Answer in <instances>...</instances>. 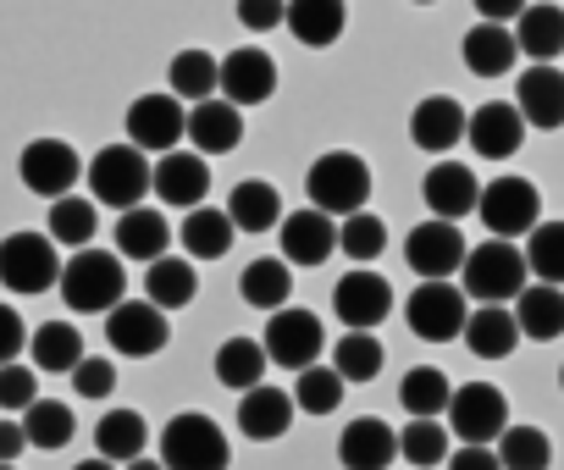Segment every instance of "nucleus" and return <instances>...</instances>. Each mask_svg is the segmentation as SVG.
Masks as SVG:
<instances>
[{
    "label": "nucleus",
    "mask_w": 564,
    "mask_h": 470,
    "mask_svg": "<svg viewBox=\"0 0 564 470\" xmlns=\"http://www.w3.org/2000/svg\"><path fill=\"white\" fill-rule=\"evenodd\" d=\"M0 470H18V464H7V459H0Z\"/></svg>",
    "instance_id": "58"
},
{
    "label": "nucleus",
    "mask_w": 564,
    "mask_h": 470,
    "mask_svg": "<svg viewBox=\"0 0 564 470\" xmlns=\"http://www.w3.org/2000/svg\"><path fill=\"white\" fill-rule=\"evenodd\" d=\"M122 470H166V464H161V459H144V453H139V459H128Z\"/></svg>",
    "instance_id": "56"
},
{
    "label": "nucleus",
    "mask_w": 564,
    "mask_h": 470,
    "mask_svg": "<svg viewBox=\"0 0 564 470\" xmlns=\"http://www.w3.org/2000/svg\"><path fill=\"white\" fill-rule=\"evenodd\" d=\"M305 194H311L316 210H327V216L344 221V216L366 210V199H371V166H366L355 150H327V155L311 161Z\"/></svg>",
    "instance_id": "2"
},
{
    "label": "nucleus",
    "mask_w": 564,
    "mask_h": 470,
    "mask_svg": "<svg viewBox=\"0 0 564 470\" xmlns=\"http://www.w3.org/2000/svg\"><path fill=\"white\" fill-rule=\"evenodd\" d=\"M465 122H470V111H465L459 100L426 95V100L410 111V139H415V150H426V155H448V150L465 139Z\"/></svg>",
    "instance_id": "21"
},
{
    "label": "nucleus",
    "mask_w": 564,
    "mask_h": 470,
    "mask_svg": "<svg viewBox=\"0 0 564 470\" xmlns=\"http://www.w3.org/2000/svg\"><path fill=\"white\" fill-rule=\"evenodd\" d=\"M443 415L459 442H498V431L509 426V398L492 382H465V387H454Z\"/></svg>",
    "instance_id": "11"
},
{
    "label": "nucleus",
    "mask_w": 564,
    "mask_h": 470,
    "mask_svg": "<svg viewBox=\"0 0 564 470\" xmlns=\"http://www.w3.org/2000/svg\"><path fill=\"white\" fill-rule=\"evenodd\" d=\"M476 216L487 221L492 239H525V232L542 221V194L525 177H492L476 199Z\"/></svg>",
    "instance_id": "8"
},
{
    "label": "nucleus",
    "mask_w": 564,
    "mask_h": 470,
    "mask_svg": "<svg viewBox=\"0 0 564 470\" xmlns=\"http://www.w3.org/2000/svg\"><path fill=\"white\" fill-rule=\"evenodd\" d=\"M294 393H276V387H243V398H238V431L243 437H254V442H271V437H282L294 426Z\"/></svg>",
    "instance_id": "25"
},
{
    "label": "nucleus",
    "mask_w": 564,
    "mask_h": 470,
    "mask_svg": "<svg viewBox=\"0 0 564 470\" xmlns=\"http://www.w3.org/2000/svg\"><path fill=\"white\" fill-rule=\"evenodd\" d=\"M67 376H73V393L78 398H111V387H117V365L111 360H95V354H84Z\"/></svg>",
    "instance_id": "50"
},
{
    "label": "nucleus",
    "mask_w": 564,
    "mask_h": 470,
    "mask_svg": "<svg viewBox=\"0 0 564 470\" xmlns=\"http://www.w3.org/2000/svg\"><path fill=\"white\" fill-rule=\"evenodd\" d=\"M525 266L536 283L564 288V221H536L525 232Z\"/></svg>",
    "instance_id": "44"
},
{
    "label": "nucleus",
    "mask_w": 564,
    "mask_h": 470,
    "mask_svg": "<svg viewBox=\"0 0 564 470\" xmlns=\"http://www.w3.org/2000/svg\"><path fill=\"white\" fill-rule=\"evenodd\" d=\"M465 299L476 305H509L525 283H531V266H525V250H514V239H487L476 250H465Z\"/></svg>",
    "instance_id": "1"
},
{
    "label": "nucleus",
    "mask_w": 564,
    "mask_h": 470,
    "mask_svg": "<svg viewBox=\"0 0 564 470\" xmlns=\"http://www.w3.org/2000/svg\"><path fill=\"white\" fill-rule=\"evenodd\" d=\"M514 111L525 117V128H564V73L553 62H531L514 84Z\"/></svg>",
    "instance_id": "19"
},
{
    "label": "nucleus",
    "mask_w": 564,
    "mask_h": 470,
    "mask_svg": "<svg viewBox=\"0 0 564 470\" xmlns=\"http://www.w3.org/2000/svg\"><path fill=\"white\" fill-rule=\"evenodd\" d=\"M333 310H338L344 327H355V332H377V327L393 316V288H388L382 272L355 266L349 277H338V288H333Z\"/></svg>",
    "instance_id": "14"
},
{
    "label": "nucleus",
    "mask_w": 564,
    "mask_h": 470,
    "mask_svg": "<svg viewBox=\"0 0 564 470\" xmlns=\"http://www.w3.org/2000/svg\"><path fill=\"white\" fill-rule=\"evenodd\" d=\"M514 45L531 62H558V51H564V7H553V0H531V7L514 18Z\"/></svg>",
    "instance_id": "30"
},
{
    "label": "nucleus",
    "mask_w": 564,
    "mask_h": 470,
    "mask_svg": "<svg viewBox=\"0 0 564 470\" xmlns=\"http://www.w3.org/2000/svg\"><path fill=\"white\" fill-rule=\"evenodd\" d=\"M492 453H498L503 470H547L553 464V442H547L542 426H503Z\"/></svg>",
    "instance_id": "43"
},
{
    "label": "nucleus",
    "mask_w": 564,
    "mask_h": 470,
    "mask_svg": "<svg viewBox=\"0 0 564 470\" xmlns=\"http://www.w3.org/2000/svg\"><path fill=\"white\" fill-rule=\"evenodd\" d=\"M0 283L12 294H45L62 283L56 239L51 232H7L0 239Z\"/></svg>",
    "instance_id": "6"
},
{
    "label": "nucleus",
    "mask_w": 564,
    "mask_h": 470,
    "mask_svg": "<svg viewBox=\"0 0 564 470\" xmlns=\"http://www.w3.org/2000/svg\"><path fill=\"white\" fill-rule=\"evenodd\" d=\"M300 382H294V404L300 409H311V415H333L338 404H344V376L333 371V365H305V371H294Z\"/></svg>",
    "instance_id": "48"
},
{
    "label": "nucleus",
    "mask_w": 564,
    "mask_h": 470,
    "mask_svg": "<svg viewBox=\"0 0 564 470\" xmlns=\"http://www.w3.org/2000/svg\"><path fill=\"white\" fill-rule=\"evenodd\" d=\"M470 7L481 12V23H514L531 0H470Z\"/></svg>",
    "instance_id": "54"
},
{
    "label": "nucleus",
    "mask_w": 564,
    "mask_h": 470,
    "mask_svg": "<svg viewBox=\"0 0 564 470\" xmlns=\"http://www.w3.org/2000/svg\"><path fill=\"white\" fill-rule=\"evenodd\" d=\"M95 227H100V216H95V199H84V194H62V199H51V239L56 244H67V250H89L95 244Z\"/></svg>",
    "instance_id": "40"
},
{
    "label": "nucleus",
    "mask_w": 564,
    "mask_h": 470,
    "mask_svg": "<svg viewBox=\"0 0 564 470\" xmlns=\"http://www.w3.org/2000/svg\"><path fill=\"white\" fill-rule=\"evenodd\" d=\"M227 216H232V227L238 232H265V227H276L282 216V194L265 183V177H243L232 194H227Z\"/></svg>",
    "instance_id": "33"
},
{
    "label": "nucleus",
    "mask_w": 564,
    "mask_h": 470,
    "mask_svg": "<svg viewBox=\"0 0 564 470\" xmlns=\"http://www.w3.org/2000/svg\"><path fill=\"white\" fill-rule=\"evenodd\" d=\"M327 349V338H322V321L311 316V310H271V321H265V360H276V365H289V371H305V365H316V354Z\"/></svg>",
    "instance_id": "15"
},
{
    "label": "nucleus",
    "mask_w": 564,
    "mask_h": 470,
    "mask_svg": "<svg viewBox=\"0 0 564 470\" xmlns=\"http://www.w3.org/2000/svg\"><path fill=\"white\" fill-rule=\"evenodd\" d=\"M29 354H34V371L67 376V371L84 360V338H78L73 321H45L40 332H29Z\"/></svg>",
    "instance_id": "38"
},
{
    "label": "nucleus",
    "mask_w": 564,
    "mask_h": 470,
    "mask_svg": "<svg viewBox=\"0 0 564 470\" xmlns=\"http://www.w3.org/2000/svg\"><path fill=\"white\" fill-rule=\"evenodd\" d=\"M166 244H172V221L161 216V210H150V205H133V210H122V221H117V255L122 261H155V255H166Z\"/></svg>",
    "instance_id": "29"
},
{
    "label": "nucleus",
    "mask_w": 564,
    "mask_h": 470,
    "mask_svg": "<svg viewBox=\"0 0 564 470\" xmlns=\"http://www.w3.org/2000/svg\"><path fill=\"white\" fill-rule=\"evenodd\" d=\"M73 470H117L111 459H84V464H73Z\"/></svg>",
    "instance_id": "57"
},
{
    "label": "nucleus",
    "mask_w": 564,
    "mask_h": 470,
    "mask_svg": "<svg viewBox=\"0 0 564 470\" xmlns=\"http://www.w3.org/2000/svg\"><path fill=\"white\" fill-rule=\"evenodd\" d=\"M166 89L177 95V100H210L216 89H221V62L210 56V51H199V45H188V51H177L172 56V67H166Z\"/></svg>",
    "instance_id": "35"
},
{
    "label": "nucleus",
    "mask_w": 564,
    "mask_h": 470,
    "mask_svg": "<svg viewBox=\"0 0 564 470\" xmlns=\"http://www.w3.org/2000/svg\"><path fill=\"white\" fill-rule=\"evenodd\" d=\"M183 139H194L199 155H232L238 139H243V111H238L232 100H221V95L194 100V106H188V133H183Z\"/></svg>",
    "instance_id": "22"
},
{
    "label": "nucleus",
    "mask_w": 564,
    "mask_h": 470,
    "mask_svg": "<svg viewBox=\"0 0 564 470\" xmlns=\"http://www.w3.org/2000/svg\"><path fill=\"white\" fill-rule=\"evenodd\" d=\"M282 18H289V0H238V23L249 34H271L282 29Z\"/></svg>",
    "instance_id": "51"
},
{
    "label": "nucleus",
    "mask_w": 564,
    "mask_h": 470,
    "mask_svg": "<svg viewBox=\"0 0 564 470\" xmlns=\"http://www.w3.org/2000/svg\"><path fill=\"white\" fill-rule=\"evenodd\" d=\"M73 431H78V420H73V409H67L62 398H34V404L23 409V437H29V448L56 453V448L73 442Z\"/></svg>",
    "instance_id": "39"
},
{
    "label": "nucleus",
    "mask_w": 564,
    "mask_h": 470,
    "mask_svg": "<svg viewBox=\"0 0 564 470\" xmlns=\"http://www.w3.org/2000/svg\"><path fill=\"white\" fill-rule=\"evenodd\" d=\"M144 442H150V426H144L139 409H106V415L95 420V448H100V459H111V464L139 459Z\"/></svg>",
    "instance_id": "36"
},
{
    "label": "nucleus",
    "mask_w": 564,
    "mask_h": 470,
    "mask_svg": "<svg viewBox=\"0 0 564 470\" xmlns=\"http://www.w3.org/2000/svg\"><path fill=\"white\" fill-rule=\"evenodd\" d=\"M265 376V343H254V338H227L221 349H216V382L221 387H254Z\"/></svg>",
    "instance_id": "45"
},
{
    "label": "nucleus",
    "mask_w": 564,
    "mask_h": 470,
    "mask_svg": "<svg viewBox=\"0 0 564 470\" xmlns=\"http://www.w3.org/2000/svg\"><path fill=\"white\" fill-rule=\"evenodd\" d=\"M122 128H128V144H139L144 155H166L188 133V111H183V100L172 89L166 95H139L128 106V122Z\"/></svg>",
    "instance_id": "12"
},
{
    "label": "nucleus",
    "mask_w": 564,
    "mask_h": 470,
    "mask_svg": "<svg viewBox=\"0 0 564 470\" xmlns=\"http://www.w3.org/2000/svg\"><path fill=\"white\" fill-rule=\"evenodd\" d=\"M421 199H426V210H432V216L459 221V216H470V210H476L481 183H476V172H470V166H459V161H437V166L426 172V183H421Z\"/></svg>",
    "instance_id": "24"
},
{
    "label": "nucleus",
    "mask_w": 564,
    "mask_h": 470,
    "mask_svg": "<svg viewBox=\"0 0 564 470\" xmlns=\"http://www.w3.org/2000/svg\"><path fill=\"white\" fill-rule=\"evenodd\" d=\"M40 398V371L34 365H0V409H29Z\"/></svg>",
    "instance_id": "49"
},
{
    "label": "nucleus",
    "mask_w": 564,
    "mask_h": 470,
    "mask_svg": "<svg viewBox=\"0 0 564 470\" xmlns=\"http://www.w3.org/2000/svg\"><path fill=\"white\" fill-rule=\"evenodd\" d=\"M399 459H410L415 470H432L448 459V426L443 415H410V426L399 431Z\"/></svg>",
    "instance_id": "42"
},
{
    "label": "nucleus",
    "mask_w": 564,
    "mask_h": 470,
    "mask_svg": "<svg viewBox=\"0 0 564 470\" xmlns=\"http://www.w3.org/2000/svg\"><path fill=\"white\" fill-rule=\"evenodd\" d=\"M404 261H410L415 277H454V272L465 266V239H459V227L443 221V216L421 221L410 239H404Z\"/></svg>",
    "instance_id": "17"
},
{
    "label": "nucleus",
    "mask_w": 564,
    "mask_h": 470,
    "mask_svg": "<svg viewBox=\"0 0 564 470\" xmlns=\"http://www.w3.org/2000/svg\"><path fill=\"white\" fill-rule=\"evenodd\" d=\"M161 464L166 470H227L232 448H227V437L210 415L188 409V415H172L161 426Z\"/></svg>",
    "instance_id": "3"
},
{
    "label": "nucleus",
    "mask_w": 564,
    "mask_h": 470,
    "mask_svg": "<svg viewBox=\"0 0 564 470\" xmlns=\"http://www.w3.org/2000/svg\"><path fill=\"white\" fill-rule=\"evenodd\" d=\"M106 343L128 360H150L166 349V310L150 299H117L106 310Z\"/></svg>",
    "instance_id": "10"
},
{
    "label": "nucleus",
    "mask_w": 564,
    "mask_h": 470,
    "mask_svg": "<svg viewBox=\"0 0 564 470\" xmlns=\"http://www.w3.org/2000/svg\"><path fill=\"white\" fill-rule=\"evenodd\" d=\"M194 294H199V272H194L188 261H177V255H155V261L144 266V299H150V305H161V310H183V305H194Z\"/></svg>",
    "instance_id": "34"
},
{
    "label": "nucleus",
    "mask_w": 564,
    "mask_h": 470,
    "mask_svg": "<svg viewBox=\"0 0 564 470\" xmlns=\"http://www.w3.org/2000/svg\"><path fill=\"white\" fill-rule=\"evenodd\" d=\"M150 194L172 210H194L210 194V166L199 150H166L150 161Z\"/></svg>",
    "instance_id": "13"
},
{
    "label": "nucleus",
    "mask_w": 564,
    "mask_h": 470,
    "mask_svg": "<svg viewBox=\"0 0 564 470\" xmlns=\"http://www.w3.org/2000/svg\"><path fill=\"white\" fill-rule=\"evenodd\" d=\"M271 95H276V62L254 45H238L221 62V100H232L243 111V106H265Z\"/></svg>",
    "instance_id": "20"
},
{
    "label": "nucleus",
    "mask_w": 564,
    "mask_h": 470,
    "mask_svg": "<svg viewBox=\"0 0 564 470\" xmlns=\"http://www.w3.org/2000/svg\"><path fill=\"white\" fill-rule=\"evenodd\" d=\"M294 294V266L289 261H249L238 277V299L249 310H282Z\"/></svg>",
    "instance_id": "37"
},
{
    "label": "nucleus",
    "mask_w": 564,
    "mask_h": 470,
    "mask_svg": "<svg viewBox=\"0 0 564 470\" xmlns=\"http://www.w3.org/2000/svg\"><path fill=\"white\" fill-rule=\"evenodd\" d=\"M415 7H432V0H415Z\"/></svg>",
    "instance_id": "59"
},
{
    "label": "nucleus",
    "mask_w": 564,
    "mask_h": 470,
    "mask_svg": "<svg viewBox=\"0 0 564 470\" xmlns=\"http://www.w3.org/2000/svg\"><path fill=\"white\" fill-rule=\"evenodd\" d=\"M459 56H465V73H476V78H503V73L514 67L520 45H514V29H509V23H476V29L459 40Z\"/></svg>",
    "instance_id": "26"
},
{
    "label": "nucleus",
    "mask_w": 564,
    "mask_h": 470,
    "mask_svg": "<svg viewBox=\"0 0 564 470\" xmlns=\"http://www.w3.org/2000/svg\"><path fill=\"white\" fill-rule=\"evenodd\" d=\"M465 349L481 354V360H509L514 343H520V327H514V310H498V305H481L465 316Z\"/></svg>",
    "instance_id": "32"
},
{
    "label": "nucleus",
    "mask_w": 564,
    "mask_h": 470,
    "mask_svg": "<svg viewBox=\"0 0 564 470\" xmlns=\"http://www.w3.org/2000/svg\"><path fill=\"white\" fill-rule=\"evenodd\" d=\"M23 349H29V327H23V316H18L12 305H0V365H12Z\"/></svg>",
    "instance_id": "52"
},
{
    "label": "nucleus",
    "mask_w": 564,
    "mask_h": 470,
    "mask_svg": "<svg viewBox=\"0 0 564 470\" xmlns=\"http://www.w3.org/2000/svg\"><path fill=\"white\" fill-rule=\"evenodd\" d=\"M89 194H95V205H111V210L144 205V194H150V155L139 144H106L89 161Z\"/></svg>",
    "instance_id": "4"
},
{
    "label": "nucleus",
    "mask_w": 564,
    "mask_h": 470,
    "mask_svg": "<svg viewBox=\"0 0 564 470\" xmlns=\"http://www.w3.org/2000/svg\"><path fill=\"white\" fill-rule=\"evenodd\" d=\"M18 177H23L29 194L62 199V194L78 188L84 161H78V150H73L67 139H34V144H23V155H18Z\"/></svg>",
    "instance_id": "9"
},
{
    "label": "nucleus",
    "mask_w": 564,
    "mask_h": 470,
    "mask_svg": "<svg viewBox=\"0 0 564 470\" xmlns=\"http://www.w3.org/2000/svg\"><path fill=\"white\" fill-rule=\"evenodd\" d=\"M177 239H183V255H188V261H221V255L232 250V239H238V227H232L227 210L194 205V210L177 221Z\"/></svg>",
    "instance_id": "31"
},
{
    "label": "nucleus",
    "mask_w": 564,
    "mask_h": 470,
    "mask_svg": "<svg viewBox=\"0 0 564 470\" xmlns=\"http://www.w3.org/2000/svg\"><path fill=\"white\" fill-rule=\"evenodd\" d=\"M448 398H454V387H448V376H443L437 365H415V371H404V382H399V404H404L410 415H443Z\"/></svg>",
    "instance_id": "46"
},
{
    "label": "nucleus",
    "mask_w": 564,
    "mask_h": 470,
    "mask_svg": "<svg viewBox=\"0 0 564 470\" xmlns=\"http://www.w3.org/2000/svg\"><path fill=\"white\" fill-rule=\"evenodd\" d=\"M344 23H349L344 0H289V18H282V29H289L300 45H311V51L338 45Z\"/></svg>",
    "instance_id": "28"
},
{
    "label": "nucleus",
    "mask_w": 564,
    "mask_h": 470,
    "mask_svg": "<svg viewBox=\"0 0 564 470\" xmlns=\"http://www.w3.org/2000/svg\"><path fill=\"white\" fill-rule=\"evenodd\" d=\"M29 448V437H23V420H0V459L7 464H18V453Z\"/></svg>",
    "instance_id": "55"
},
{
    "label": "nucleus",
    "mask_w": 564,
    "mask_h": 470,
    "mask_svg": "<svg viewBox=\"0 0 564 470\" xmlns=\"http://www.w3.org/2000/svg\"><path fill=\"white\" fill-rule=\"evenodd\" d=\"M465 139H470V150H476L481 161H509V155L525 144V117H520L509 100H487V106L470 111Z\"/></svg>",
    "instance_id": "18"
},
{
    "label": "nucleus",
    "mask_w": 564,
    "mask_h": 470,
    "mask_svg": "<svg viewBox=\"0 0 564 470\" xmlns=\"http://www.w3.org/2000/svg\"><path fill=\"white\" fill-rule=\"evenodd\" d=\"M276 239H282V261H289V266H322L338 250V216L305 205V210L276 221Z\"/></svg>",
    "instance_id": "16"
},
{
    "label": "nucleus",
    "mask_w": 564,
    "mask_h": 470,
    "mask_svg": "<svg viewBox=\"0 0 564 470\" xmlns=\"http://www.w3.org/2000/svg\"><path fill=\"white\" fill-rule=\"evenodd\" d=\"M338 250H344L355 266L377 261V255L388 250V221H382V216H371V210L344 216V221H338Z\"/></svg>",
    "instance_id": "47"
},
{
    "label": "nucleus",
    "mask_w": 564,
    "mask_h": 470,
    "mask_svg": "<svg viewBox=\"0 0 564 470\" xmlns=\"http://www.w3.org/2000/svg\"><path fill=\"white\" fill-rule=\"evenodd\" d=\"M558 382H564V371H558Z\"/></svg>",
    "instance_id": "60"
},
{
    "label": "nucleus",
    "mask_w": 564,
    "mask_h": 470,
    "mask_svg": "<svg viewBox=\"0 0 564 470\" xmlns=\"http://www.w3.org/2000/svg\"><path fill=\"white\" fill-rule=\"evenodd\" d=\"M465 316H470V299L465 288H454L448 277H421V288L404 299V321L421 343H448L465 332Z\"/></svg>",
    "instance_id": "7"
},
{
    "label": "nucleus",
    "mask_w": 564,
    "mask_h": 470,
    "mask_svg": "<svg viewBox=\"0 0 564 470\" xmlns=\"http://www.w3.org/2000/svg\"><path fill=\"white\" fill-rule=\"evenodd\" d=\"M393 459H399V431L388 420L360 415V420L344 426V437H338V464L344 470H388Z\"/></svg>",
    "instance_id": "23"
},
{
    "label": "nucleus",
    "mask_w": 564,
    "mask_h": 470,
    "mask_svg": "<svg viewBox=\"0 0 564 470\" xmlns=\"http://www.w3.org/2000/svg\"><path fill=\"white\" fill-rule=\"evenodd\" d=\"M382 360H388V349L377 343V332H344L338 343H333V371L344 376V382H377L382 376Z\"/></svg>",
    "instance_id": "41"
},
{
    "label": "nucleus",
    "mask_w": 564,
    "mask_h": 470,
    "mask_svg": "<svg viewBox=\"0 0 564 470\" xmlns=\"http://www.w3.org/2000/svg\"><path fill=\"white\" fill-rule=\"evenodd\" d=\"M122 255H111V250H78L73 261H62V299H67V310H111L117 299H122Z\"/></svg>",
    "instance_id": "5"
},
{
    "label": "nucleus",
    "mask_w": 564,
    "mask_h": 470,
    "mask_svg": "<svg viewBox=\"0 0 564 470\" xmlns=\"http://www.w3.org/2000/svg\"><path fill=\"white\" fill-rule=\"evenodd\" d=\"M448 470H503V464L487 442H465L459 453H448Z\"/></svg>",
    "instance_id": "53"
},
{
    "label": "nucleus",
    "mask_w": 564,
    "mask_h": 470,
    "mask_svg": "<svg viewBox=\"0 0 564 470\" xmlns=\"http://www.w3.org/2000/svg\"><path fill=\"white\" fill-rule=\"evenodd\" d=\"M514 327H520V338H531V343H553V338L564 332V288H553V283H525V288L514 294Z\"/></svg>",
    "instance_id": "27"
}]
</instances>
